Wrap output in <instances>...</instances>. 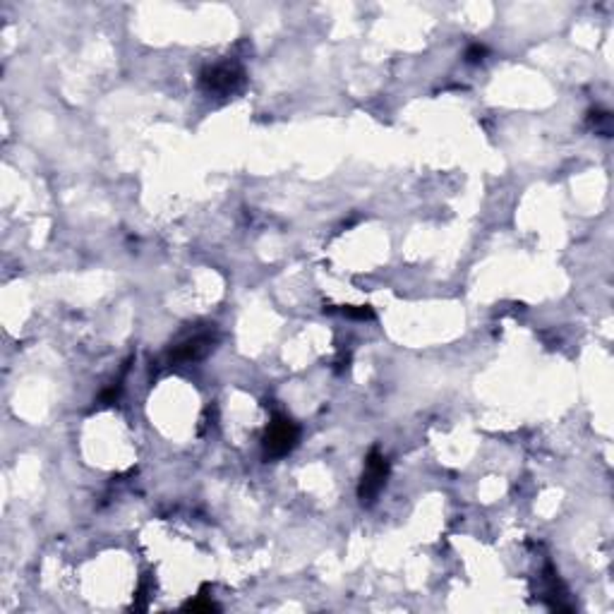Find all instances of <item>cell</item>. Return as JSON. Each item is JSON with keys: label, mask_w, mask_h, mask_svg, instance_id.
I'll use <instances>...</instances> for the list:
<instances>
[{"label": "cell", "mask_w": 614, "mask_h": 614, "mask_svg": "<svg viewBox=\"0 0 614 614\" xmlns=\"http://www.w3.org/2000/svg\"><path fill=\"white\" fill-rule=\"evenodd\" d=\"M300 427L288 415H273L264 432V456L266 459H283L298 446Z\"/></svg>", "instance_id": "6da1fadb"}, {"label": "cell", "mask_w": 614, "mask_h": 614, "mask_svg": "<svg viewBox=\"0 0 614 614\" xmlns=\"http://www.w3.org/2000/svg\"><path fill=\"white\" fill-rule=\"evenodd\" d=\"M199 82H202V89L206 94L228 97V94H236L245 85V70L238 63H221L214 65V68H206Z\"/></svg>", "instance_id": "7a4b0ae2"}, {"label": "cell", "mask_w": 614, "mask_h": 614, "mask_svg": "<svg viewBox=\"0 0 614 614\" xmlns=\"http://www.w3.org/2000/svg\"><path fill=\"white\" fill-rule=\"evenodd\" d=\"M389 478V461L379 454V449H372L367 454L365 461V473H362L360 487H358V497L362 504H372L377 499V494L382 492V487L387 485Z\"/></svg>", "instance_id": "3957f363"}, {"label": "cell", "mask_w": 614, "mask_h": 614, "mask_svg": "<svg viewBox=\"0 0 614 614\" xmlns=\"http://www.w3.org/2000/svg\"><path fill=\"white\" fill-rule=\"evenodd\" d=\"M214 345V338L211 334H197V336L187 338V341L178 343L176 348L171 350V362H192L204 358L206 353L211 350Z\"/></svg>", "instance_id": "277c9868"}, {"label": "cell", "mask_w": 614, "mask_h": 614, "mask_svg": "<svg viewBox=\"0 0 614 614\" xmlns=\"http://www.w3.org/2000/svg\"><path fill=\"white\" fill-rule=\"evenodd\" d=\"M341 315L350 317V320H372L375 312H372V307H367V305H343Z\"/></svg>", "instance_id": "5b68a950"}, {"label": "cell", "mask_w": 614, "mask_h": 614, "mask_svg": "<svg viewBox=\"0 0 614 614\" xmlns=\"http://www.w3.org/2000/svg\"><path fill=\"white\" fill-rule=\"evenodd\" d=\"M590 122H593V127L597 132H602V135H610V122H612L610 113H590Z\"/></svg>", "instance_id": "8992f818"}, {"label": "cell", "mask_w": 614, "mask_h": 614, "mask_svg": "<svg viewBox=\"0 0 614 614\" xmlns=\"http://www.w3.org/2000/svg\"><path fill=\"white\" fill-rule=\"evenodd\" d=\"M485 55H487V48L480 46V43H473V46H468V51H466V60L468 63H480Z\"/></svg>", "instance_id": "52a82bcc"}, {"label": "cell", "mask_w": 614, "mask_h": 614, "mask_svg": "<svg viewBox=\"0 0 614 614\" xmlns=\"http://www.w3.org/2000/svg\"><path fill=\"white\" fill-rule=\"evenodd\" d=\"M185 607H187V610H192V612H199V610L211 612V610H216V605H214V602H209V600H206V602L204 600H194V602H187Z\"/></svg>", "instance_id": "ba28073f"}]
</instances>
